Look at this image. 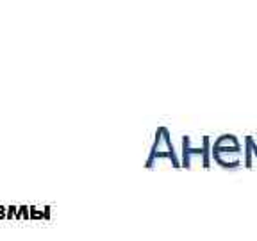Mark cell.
Here are the masks:
<instances>
[{
    "label": "cell",
    "instance_id": "cell-1",
    "mask_svg": "<svg viewBox=\"0 0 257 241\" xmlns=\"http://www.w3.org/2000/svg\"><path fill=\"white\" fill-rule=\"evenodd\" d=\"M156 159H172L173 165L179 166L175 159V152H173V145L172 140H170V134L165 127H161L156 134V141H154V147L150 150V159L147 161V166H152V163Z\"/></svg>",
    "mask_w": 257,
    "mask_h": 241
},
{
    "label": "cell",
    "instance_id": "cell-3",
    "mask_svg": "<svg viewBox=\"0 0 257 241\" xmlns=\"http://www.w3.org/2000/svg\"><path fill=\"white\" fill-rule=\"evenodd\" d=\"M18 205H8V220H16Z\"/></svg>",
    "mask_w": 257,
    "mask_h": 241
},
{
    "label": "cell",
    "instance_id": "cell-2",
    "mask_svg": "<svg viewBox=\"0 0 257 241\" xmlns=\"http://www.w3.org/2000/svg\"><path fill=\"white\" fill-rule=\"evenodd\" d=\"M32 214V207L29 205H18V214H16V220H27Z\"/></svg>",
    "mask_w": 257,
    "mask_h": 241
},
{
    "label": "cell",
    "instance_id": "cell-4",
    "mask_svg": "<svg viewBox=\"0 0 257 241\" xmlns=\"http://www.w3.org/2000/svg\"><path fill=\"white\" fill-rule=\"evenodd\" d=\"M0 220H8V205H0Z\"/></svg>",
    "mask_w": 257,
    "mask_h": 241
}]
</instances>
